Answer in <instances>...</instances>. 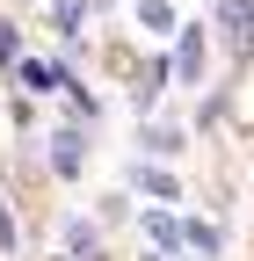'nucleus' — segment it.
Listing matches in <instances>:
<instances>
[{"label":"nucleus","mask_w":254,"mask_h":261,"mask_svg":"<svg viewBox=\"0 0 254 261\" xmlns=\"http://www.w3.org/2000/svg\"><path fill=\"white\" fill-rule=\"evenodd\" d=\"M51 8H58V29L73 37V29H80V8H87V0H51Z\"/></svg>","instance_id":"7"},{"label":"nucleus","mask_w":254,"mask_h":261,"mask_svg":"<svg viewBox=\"0 0 254 261\" xmlns=\"http://www.w3.org/2000/svg\"><path fill=\"white\" fill-rule=\"evenodd\" d=\"M51 167H58V174H80V138H73V130L51 138Z\"/></svg>","instance_id":"2"},{"label":"nucleus","mask_w":254,"mask_h":261,"mask_svg":"<svg viewBox=\"0 0 254 261\" xmlns=\"http://www.w3.org/2000/svg\"><path fill=\"white\" fill-rule=\"evenodd\" d=\"M138 22L153 29V37H167V29H174V15H167V0H145V8H138Z\"/></svg>","instance_id":"5"},{"label":"nucleus","mask_w":254,"mask_h":261,"mask_svg":"<svg viewBox=\"0 0 254 261\" xmlns=\"http://www.w3.org/2000/svg\"><path fill=\"white\" fill-rule=\"evenodd\" d=\"M204 73V29H189L182 37V80H196Z\"/></svg>","instance_id":"3"},{"label":"nucleus","mask_w":254,"mask_h":261,"mask_svg":"<svg viewBox=\"0 0 254 261\" xmlns=\"http://www.w3.org/2000/svg\"><path fill=\"white\" fill-rule=\"evenodd\" d=\"M0 247H15V218L8 211H0Z\"/></svg>","instance_id":"8"},{"label":"nucleus","mask_w":254,"mask_h":261,"mask_svg":"<svg viewBox=\"0 0 254 261\" xmlns=\"http://www.w3.org/2000/svg\"><path fill=\"white\" fill-rule=\"evenodd\" d=\"M138 189L160 196V203H174V174H160V167H138Z\"/></svg>","instance_id":"4"},{"label":"nucleus","mask_w":254,"mask_h":261,"mask_svg":"<svg viewBox=\"0 0 254 261\" xmlns=\"http://www.w3.org/2000/svg\"><path fill=\"white\" fill-rule=\"evenodd\" d=\"M160 87H167V65H145V73H138V87H131V94H138V109H145Z\"/></svg>","instance_id":"6"},{"label":"nucleus","mask_w":254,"mask_h":261,"mask_svg":"<svg viewBox=\"0 0 254 261\" xmlns=\"http://www.w3.org/2000/svg\"><path fill=\"white\" fill-rule=\"evenodd\" d=\"M225 22H233V44H240V51H254V0H233Z\"/></svg>","instance_id":"1"}]
</instances>
